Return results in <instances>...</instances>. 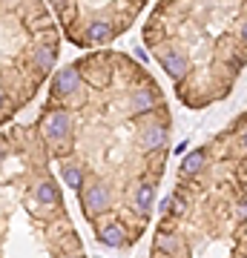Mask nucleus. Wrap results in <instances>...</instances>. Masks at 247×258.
<instances>
[{"label": "nucleus", "mask_w": 247, "mask_h": 258, "mask_svg": "<svg viewBox=\"0 0 247 258\" xmlns=\"http://www.w3.org/2000/svg\"><path fill=\"white\" fill-rule=\"evenodd\" d=\"M78 86H81V72H78L75 63H69V66H64L61 72H55V78L49 83V95H52L55 101H61V98H69V95L78 92Z\"/></svg>", "instance_id": "obj_1"}, {"label": "nucleus", "mask_w": 247, "mask_h": 258, "mask_svg": "<svg viewBox=\"0 0 247 258\" xmlns=\"http://www.w3.org/2000/svg\"><path fill=\"white\" fill-rule=\"evenodd\" d=\"M61 175H64V181H66V186H69V189H75V192H81V189H83V172H81V166H75V164H69V161H64V164H61Z\"/></svg>", "instance_id": "obj_4"}, {"label": "nucleus", "mask_w": 247, "mask_h": 258, "mask_svg": "<svg viewBox=\"0 0 247 258\" xmlns=\"http://www.w3.org/2000/svg\"><path fill=\"white\" fill-rule=\"evenodd\" d=\"M207 158H210V149H207V147L192 149L190 155L184 158V164H181V178H195V175H202L204 166H207Z\"/></svg>", "instance_id": "obj_2"}, {"label": "nucleus", "mask_w": 247, "mask_h": 258, "mask_svg": "<svg viewBox=\"0 0 247 258\" xmlns=\"http://www.w3.org/2000/svg\"><path fill=\"white\" fill-rule=\"evenodd\" d=\"M95 238L101 241L104 247L118 249V247H124V244L129 241V235H127V230H124V227H115V224H104L101 230L95 232Z\"/></svg>", "instance_id": "obj_3"}]
</instances>
